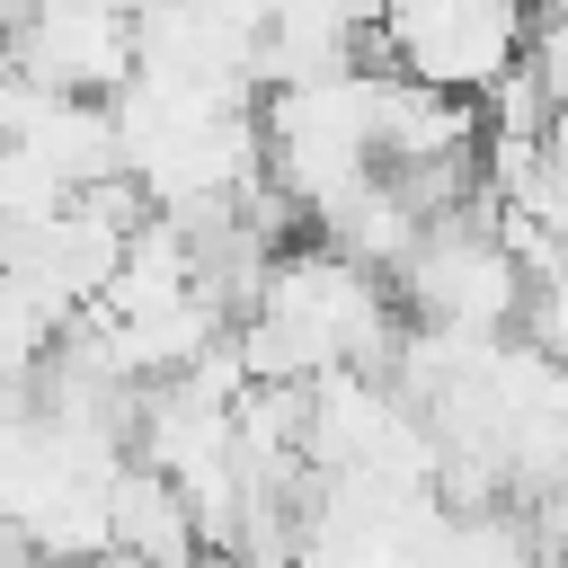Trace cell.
<instances>
[{
  "mask_svg": "<svg viewBox=\"0 0 568 568\" xmlns=\"http://www.w3.org/2000/svg\"><path fill=\"white\" fill-rule=\"evenodd\" d=\"M390 293H399V320L426 337H506L524 320L532 275H524L515 240L497 231L488 195H470L417 231V248L390 266Z\"/></svg>",
  "mask_w": 568,
  "mask_h": 568,
  "instance_id": "cell-1",
  "label": "cell"
},
{
  "mask_svg": "<svg viewBox=\"0 0 568 568\" xmlns=\"http://www.w3.org/2000/svg\"><path fill=\"white\" fill-rule=\"evenodd\" d=\"M133 9L142 0H0V71L62 98H115L133 80Z\"/></svg>",
  "mask_w": 568,
  "mask_h": 568,
  "instance_id": "cell-3",
  "label": "cell"
},
{
  "mask_svg": "<svg viewBox=\"0 0 568 568\" xmlns=\"http://www.w3.org/2000/svg\"><path fill=\"white\" fill-rule=\"evenodd\" d=\"M532 36V0H382L373 62L453 98H488Z\"/></svg>",
  "mask_w": 568,
  "mask_h": 568,
  "instance_id": "cell-2",
  "label": "cell"
}]
</instances>
